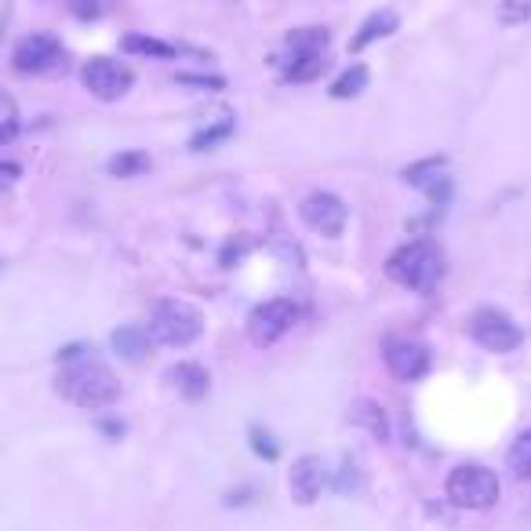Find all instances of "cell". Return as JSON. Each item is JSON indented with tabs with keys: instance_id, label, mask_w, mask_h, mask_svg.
<instances>
[{
	"instance_id": "6da1fadb",
	"label": "cell",
	"mask_w": 531,
	"mask_h": 531,
	"mask_svg": "<svg viewBox=\"0 0 531 531\" xmlns=\"http://www.w3.org/2000/svg\"><path fill=\"white\" fill-rule=\"evenodd\" d=\"M59 397H66L70 404L84 411H102L110 408L121 397V382L113 375V368H106L95 357H81V361L62 364L59 379H55Z\"/></svg>"
},
{
	"instance_id": "7a4b0ae2",
	"label": "cell",
	"mask_w": 531,
	"mask_h": 531,
	"mask_svg": "<svg viewBox=\"0 0 531 531\" xmlns=\"http://www.w3.org/2000/svg\"><path fill=\"white\" fill-rule=\"evenodd\" d=\"M386 273H390V281H397L401 288L433 291V284L441 281V273H444L441 248H437L430 237L408 241L404 248H397L390 255V262H386Z\"/></svg>"
},
{
	"instance_id": "3957f363",
	"label": "cell",
	"mask_w": 531,
	"mask_h": 531,
	"mask_svg": "<svg viewBox=\"0 0 531 531\" xmlns=\"http://www.w3.org/2000/svg\"><path fill=\"white\" fill-rule=\"evenodd\" d=\"M150 339L157 346H168V350H186L193 342L201 339L204 331V317L201 310L186 299H161L153 306L150 317Z\"/></svg>"
},
{
	"instance_id": "277c9868",
	"label": "cell",
	"mask_w": 531,
	"mask_h": 531,
	"mask_svg": "<svg viewBox=\"0 0 531 531\" xmlns=\"http://www.w3.org/2000/svg\"><path fill=\"white\" fill-rule=\"evenodd\" d=\"M448 499L459 506V510H491L499 502V477L488 470V466H455L448 473Z\"/></svg>"
},
{
	"instance_id": "5b68a950",
	"label": "cell",
	"mask_w": 531,
	"mask_h": 531,
	"mask_svg": "<svg viewBox=\"0 0 531 531\" xmlns=\"http://www.w3.org/2000/svg\"><path fill=\"white\" fill-rule=\"evenodd\" d=\"M11 66L22 77H51L66 66V51L55 33H30L11 51Z\"/></svg>"
},
{
	"instance_id": "8992f818",
	"label": "cell",
	"mask_w": 531,
	"mask_h": 531,
	"mask_svg": "<svg viewBox=\"0 0 531 531\" xmlns=\"http://www.w3.org/2000/svg\"><path fill=\"white\" fill-rule=\"evenodd\" d=\"M470 335L477 339V346H484L488 353H510L524 342L521 324L502 310H477L473 313Z\"/></svg>"
},
{
	"instance_id": "52a82bcc",
	"label": "cell",
	"mask_w": 531,
	"mask_h": 531,
	"mask_svg": "<svg viewBox=\"0 0 531 531\" xmlns=\"http://www.w3.org/2000/svg\"><path fill=\"white\" fill-rule=\"evenodd\" d=\"M299 321V306L291 299H270L255 306V313L248 317V335L255 346H273L277 339H284Z\"/></svg>"
},
{
	"instance_id": "ba28073f",
	"label": "cell",
	"mask_w": 531,
	"mask_h": 531,
	"mask_svg": "<svg viewBox=\"0 0 531 531\" xmlns=\"http://www.w3.org/2000/svg\"><path fill=\"white\" fill-rule=\"evenodd\" d=\"M81 81L99 102H117L131 91L135 73H131L128 66H121V62H113V59H91V62H84Z\"/></svg>"
},
{
	"instance_id": "9c48e42d",
	"label": "cell",
	"mask_w": 531,
	"mask_h": 531,
	"mask_svg": "<svg viewBox=\"0 0 531 531\" xmlns=\"http://www.w3.org/2000/svg\"><path fill=\"white\" fill-rule=\"evenodd\" d=\"M299 215L313 233H321V237H339V233L346 230L350 208H346L335 193H310V197L302 201Z\"/></svg>"
},
{
	"instance_id": "30bf717a",
	"label": "cell",
	"mask_w": 531,
	"mask_h": 531,
	"mask_svg": "<svg viewBox=\"0 0 531 531\" xmlns=\"http://www.w3.org/2000/svg\"><path fill=\"white\" fill-rule=\"evenodd\" d=\"M386 368H390L393 379L415 382L430 371V350L415 339H397L386 346Z\"/></svg>"
},
{
	"instance_id": "8fae6325",
	"label": "cell",
	"mask_w": 531,
	"mask_h": 531,
	"mask_svg": "<svg viewBox=\"0 0 531 531\" xmlns=\"http://www.w3.org/2000/svg\"><path fill=\"white\" fill-rule=\"evenodd\" d=\"M331 44V33L324 26H302V30H291L281 44V55H277V66H288L295 59H306V55H324Z\"/></svg>"
},
{
	"instance_id": "7c38bea8",
	"label": "cell",
	"mask_w": 531,
	"mask_h": 531,
	"mask_svg": "<svg viewBox=\"0 0 531 531\" xmlns=\"http://www.w3.org/2000/svg\"><path fill=\"white\" fill-rule=\"evenodd\" d=\"M321 488H324V466L317 455H302L295 466H291V499L299 502V506H313V502L321 499Z\"/></svg>"
},
{
	"instance_id": "4fadbf2b",
	"label": "cell",
	"mask_w": 531,
	"mask_h": 531,
	"mask_svg": "<svg viewBox=\"0 0 531 531\" xmlns=\"http://www.w3.org/2000/svg\"><path fill=\"white\" fill-rule=\"evenodd\" d=\"M164 379H168V386H175L186 401H201V397H208L211 379H208V371H204L201 364H190V361L171 364V368L164 371Z\"/></svg>"
},
{
	"instance_id": "5bb4252c",
	"label": "cell",
	"mask_w": 531,
	"mask_h": 531,
	"mask_svg": "<svg viewBox=\"0 0 531 531\" xmlns=\"http://www.w3.org/2000/svg\"><path fill=\"white\" fill-rule=\"evenodd\" d=\"M350 422L353 426H361V430H368L375 441H390V419H386L382 404L371 401V397H361V401L350 404Z\"/></svg>"
},
{
	"instance_id": "9a60e30c",
	"label": "cell",
	"mask_w": 531,
	"mask_h": 531,
	"mask_svg": "<svg viewBox=\"0 0 531 531\" xmlns=\"http://www.w3.org/2000/svg\"><path fill=\"white\" fill-rule=\"evenodd\" d=\"M397 26H401V19H397V11H371L368 19H364V26L357 30V37L350 41V51H364L368 44L382 41V37H390V33H397Z\"/></svg>"
},
{
	"instance_id": "2e32d148",
	"label": "cell",
	"mask_w": 531,
	"mask_h": 531,
	"mask_svg": "<svg viewBox=\"0 0 531 531\" xmlns=\"http://www.w3.org/2000/svg\"><path fill=\"white\" fill-rule=\"evenodd\" d=\"M113 350L121 353L124 361H142L146 357V350H150V331L146 328H135V324H128V328L113 331Z\"/></svg>"
},
{
	"instance_id": "e0dca14e",
	"label": "cell",
	"mask_w": 531,
	"mask_h": 531,
	"mask_svg": "<svg viewBox=\"0 0 531 531\" xmlns=\"http://www.w3.org/2000/svg\"><path fill=\"white\" fill-rule=\"evenodd\" d=\"M121 48L128 51V55H146V59H175V55H179V44L157 41L150 33H128L121 41Z\"/></svg>"
},
{
	"instance_id": "ac0fdd59",
	"label": "cell",
	"mask_w": 531,
	"mask_h": 531,
	"mask_svg": "<svg viewBox=\"0 0 531 531\" xmlns=\"http://www.w3.org/2000/svg\"><path fill=\"white\" fill-rule=\"evenodd\" d=\"M106 171H110L113 179H139V175L150 171V157L142 150H124L106 164Z\"/></svg>"
},
{
	"instance_id": "d6986e66",
	"label": "cell",
	"mask_w": 531,
	"mask_h": 531,
	"mask_svg": "<svg viewBox=\"0 0 531 531\" xmlns=\"http://www.w3.org/2000/svg\"><path fill=\"white\" fill-rule=\"evenodd\" d=\"M368 88V70H364L361 62H353L350 70H342L331 84V99H357L361 91Z\"/></svg>"
},
{
	"instance_id": "ffe728a7",
	"label": "cell",
	"mask_w": 531,
	"mask_h": 531,
	"mask_svg": "<svg viewBox=\"0 0 531 531\" xmlns=\"http://www.w3.org/2000/svg\"><path fill=\"white\" fill-rule=\"evenodd\" d=\"M506 466L517 481H531V430L517 433V441L510 444V455H506Z\"/></svg>"
},
{
	"instance_id": "44dd1931",
	"label": "cell",
	"mask_w": 531,
	"mask_h": 531,
	"mask_svg": "<svg viewBox=\"0 0 531 531\" xmlns=\"http://www.w3.org/2000/svg\"><path fill=\"white\" fill-rule=\"evenodd\" d=\"M444 168H448V161L444 157H426V161H415V164H408V168L401 171V179L408 182V186H426V182H433V179H441L444 175Z\"/></svg>"
},
{
	"instance_id": "7402d4cb",
	"label": "cell",
	"mask_w": 531,
	"mask_h": 531,
	"mask_svg": "<svg viewBox=\"0 0 531 531\" xmlns=\"http://www.w3.org/2000/svg\"><path fill=\"white\" fill-rule=\"evenodd\" d=\"M324 73V55H306V59H295L284 66V81L291 84H310Z\"/></svg>"
},
{
	"instance_id": "603a6c76",
	"label": "cell",
	"mask_w": 531,
	"mask_h": 531,
	"mask_svg": "<svg viewBox=\"0 0 531 531\" xmlns=\"http://www.w3.org/2000/svg\"><path fill=\"white\" fill-rule=\"evenodd\" d=\"M117 0H66V8H70L73 19H81V22H95L102 19L106 11L113 8Z\"/></svg>"
},
{
	"instance_id": "cb8c5ba5",
	"label": "cell",
	"mask_w": 531,
	"mask_h": 531,
	"mask_svg": "<svg viewBox=\"0 0 531 531\" xmlns=\"http://www.w3.org/2000/svg\"><path fill=\"white\" fill-rule=\"evenodd\" d=\"M233 135V124L230 121H222L219 128H204V131H197L190 139V150H197V153H204V150H215L219 142H226Z\"/></svg>"
},
{
	"instance_id": "d4e9b609",
	"label": "cell",
	"mask_w": 531,
	"mask_h": 531,
	"mask_svg": "<svg viewBox=\"0 0 531 531\" xmlns=\"http://www.w3.org/2000/svg\"><path fill=\"white\" fill-rule=\"evenodd\" d=\"M499 22L502 26H524V22H531V0H502Z\"/></svg>"
},
{
	"instance_id": "484cf974",
	"label": "cell",
	"mask_w": 531,
	"mask_h": 531,
	"mask_svg": "<svg viewBox=\"0 0 531 531\" xmlns=\"http://www.w3.org/2000/svg\"><path fill=\"white\" fill-rule=\"evenodd\" d=\"M175 81L186 84V88H204V91H222V88H226V81H222V77H215V73H179Z\"/></svg>"
},
{
	"instance_id": "4316f807",
	"label": "cell",
	"mask_w": 531,
	"mask_h": 531,
	"mask_svg": "<svg viewBox=\"0 0 531 531\" xmlns=\"http://www.w3.org/2000/svg\"><path fill=\"white\" fill-rule=\"evenodd\" d=\"M251 451H255V455H259V459H277V455H281V448H277V441H273L270 433L266 430H259V426H255V430H251Z\"/></svg>"
},
{
	"instance_id": "83f0119b",
	"label": "cell",
	"mask_w": 531,
	"mask_h": 531,
	"mask_svg": "<svg viewBox=\"0 0 531 531\" xmlns=\"http://www.w3.org/2000/svg\"><path fill=\"white\" fill-rule=\"evenodd\" d=\"M19 175H22L19 164H15V161H4V157H0V193L11 190V186L19 182Z\"/></svg>"
},
{
	"instance_id": "f1b7e54d",
	"label": "cell",
	"mask_w": 531,
	"mask_h": 531,
	"mask_svg": "<svg viewBox=\"0 0 531 531\" xmlns=\"http://www.w3.org/2000/svg\"><path fill=\"white\" fill-rule=\"evenodd\" d=\"M248 495H251V488H244V491H233L230 499H226V506H244V502H248Z\"/></svg>"
}]
</instances>
